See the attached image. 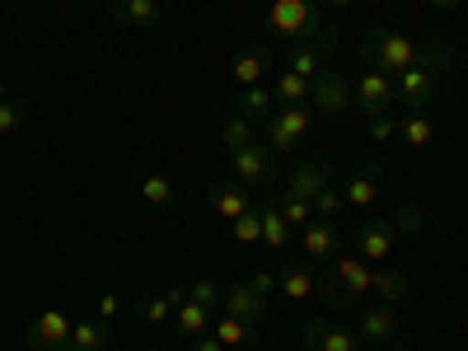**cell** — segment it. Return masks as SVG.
<instances>
[{
    "mask_svg": "<svg viewBox=\"0 0 468 351\" xmlns=\"http://www.w3.org/2000/svg\"><path fill=\"white\" fill-rule=\"evenodd\" d=\"M262 244H267L271 253L291 249V225H286V216L271 207V202H262Z\"/></svg>",
    "mask_w": 468,
    "mask_h": 351,
    "instance_id": "obj_27",
    "label": "cell"
},
{
    "mask_svg": "<svg viewBox=\"0 0 468 351\" xmlns=\"http://www.w3.org/2000/svg\"><path fill=\"white\" fill-rule=\"evenodd\" d=\"M309 207H314V216H324V220H333V216H337V211H342L346 202H342V192H337V187L328 183V187H324V192H319V197H314V202H309Z\"/></svg>",
    "mask_w": 468,
    "mask_h": 351,
    "instance_id": "obj_37",
    "label": "cell"
},
{
    "mask_svg": "<svg viewBox=\"0 0 468 351\" xmlns=\"http://www.w3.org/2000/svg\"><path fill=\"white\" fill-rule=\"evenodd\" d=\"M108 337H112V324H108V319H80V324L70 328L66 351H103Z\"/></svg>",
    "mask_w": 468,
    "mask_h": 351,
    "instance_id": "obj_24",
    "label": "cell"
},
{
    "mask_svg": "<svg viewBox=\"0 0 468 351\" xmlns=\"http://www.w3.org/2000/svg\"><path fill=\"white\" fill-rule=\"evenodd\" d=\"M436 80H441V75L412 66V70H399L394 75V94H399V103H408V112H421L426 103L436 99Z\"/></svg>",
    "mask_w": 468,
    "mask_h": 351,
    "instance_id": "obj_12",
    "label": "cell"
},
{
    "mask_svg": "<svg viewBox=\"0 0 468 351\" xmlns=\"http://www.w3.org/2000/svg\"><path fill=\"white\" fill-rule=\"evenodd\" d=\"M174 333L187 337V342H192V337H202V333H211V309L187 295V300L174 309Z\"/></svg>",
    "mask_w": 468,
    "mask_h": 351,
    "instance_id": "obj_23",
    "label": "cell"
},
{
    "mask_svg": "<svg viewBox=\"0 0 468 351\" xmlns=\"http://www.w3.org/2000/svg\"><path fill=\"white\" fill-rule=\"evenodd\" d=\"M388 220H394V229H399V234H421L426 225H431V211L417 207V202H408V207H399Z\"/></svg>",
    "mask_w": 468,
    "mask_h": 351,
    "instance_id": "obj_34",
    "label": "cell"
},
{
    "mask_svg": "<svg viewBox=\"0 0 468 351\" xmlns=\"http://www.w3.org/2000/svg\"><path fill=\"white\" fill-rule=\"evenodd\" d=\"M70 328H75V324L61 314V309H43V314L24 328V342H28V351H66Z\"/></svg>",
    "mask_w": 468,
    "mask_h": 351,
    "instance_id": "obj_9",
    "label": "cell"
},
{
    "mask_svg": "<svg viewBox=\"0 0 468 351\" xmlns=\"http://www.w3.org/2000/svg\"><path fill=\"white\" fill-rule=\"evenodd\" d=\"M267 28L286 37L291 48H304V43H333V24L324 15L319 0H271L267 10Z\"/></svg>",
    "mask_w": 468,
    "mask_h": 351,
    "instance_id": "obj_3",
    "label": "cell"
},
{
    "mask_svg": "<svg viewBox=\"0 0 468 351\" xmlns=\"http://www.w3.org/2000/svg\"><path fill=\"white\" fill-rule=\"evenodd\" d=\"M351 103H356L366 117H379V112H388L399 103V94H394V75H384V70H361V80H356V94H351Z\"/></svg>",
    "mask_w": 468,
    "mask_h": 351,
    "instance_id": "obj_7",
    "label": "cell"
},
{
    "mask_svg": "<svg viewBox=\"0 0 468 351\" xmlns=\"http://www.w3.org/2000/svg\"><path fill=\"white\" fill-rule=\"evenodd\" d=\"M24 117H28V103H19V99H5V103H0V136L19 132V127H24Z\"/></svg>",
    "mask_w": 468,
    "mask_h": 351,
    "instance_id": "obj_36",
    "label": "cell"
},
{
    "mask_svg": "<svg viewBox=\"0 0 468 351\" xmlns=\"http://www.w3.org/2000/svg\"><path fill=\"white\" fill-rule=\"evenodd\" d=\"M394 239H399V229L388 216H370L361 220L356 229H351V249H356L366 262H384L388 253H394Z\"/></svg>",
    "mask_w": 468,
    "mask_h": 351,
    "instance_id": "obj_6",
    "label": "cell"
},
{
    "mask_svg": "<svg viewBox=\"0 0 468 351\" xmlns=\"http://www.w3.org/2000/svg\"><path fill=\"white\" fill-rule=\"evenodd\" d=\"M211 333H216V342L229 351V346H249V342L258 337V324H244V319L225 314V319H216V324H211Z\"/></svg>",
    "mask_w": 468,
    "mask_h": 351,
    "instance_id": "obj_28",
    "label": "cell"
},
{
    "mask_svg": "<svg viewBox=\"0 0 468 351\" xmlns=\"http://www.w3.org/2000/svg\"><path fill=\"white\" fill-rule=\"evenodd\" d=\"M207 202H211V211H216V216H225V220L244 216V211L253 207V197L244 192V183H234V178H220V183H211Z\"/></svg>",
    "mask_w": 468,
    "mask_h": 351,
    "instance_id": "obj_16",
    "label": "cell"
},
{
    "mask_svg": "<svg viewBox=\"0 0 468 351\" xmlns=\"http://www.w3.org/2000/svg\"><path fill=\"white\" fill-rule=\"evenodd\" d=\"M370 282H375V262H366L356 249H342L337 258H333V267L319 277V300L328 304V309H356L366 295H370Z\"/></svg>",
    "mask_w": 468,
    "mask_h": 351,
    "instance_id": "obj_2",
    "label": "cell"
},
{
    "mask_svg": "<svg viewBox=\"0 0 468 351\" xmlns=\"http://www.w3.org/2000/svg\"><path fill=\"white\" fill-rule=\"evenodd\" d=\"M436 10H459V0H431Z\"/></svg>",
    "mask_w": 468,
    "mask_h": 351,
    "instance_id": "obj_44",
    "label": "cell"
},
{
    "mask_svg": "<svg viewBox=\"0 0 468 351\" xmlns=\"http://www.w3.org/2000/svg\"><path fill=\"white\" fill-rule=\"evenodd\" d=\"M328 178H333V165L328 160H300L291 169V178H286L282 192H291V197H300V202H314L319 192L328 187Z\"/></svg>",
    "mask_w": 468,
    "mask_h": 351,
    "instance_id": "obj_13",
    "label": "cell"
},
{
    "mask_svg": "<svg viewBox=\"0 0 468 351\" xmlns=\"http://www.w3.org/2000/svg\"><path fill=\"white\" fill-rule=\"evenodd\" d=\"M112 5H122V0H112Z\"/></svg>",
    "mask_w": 468,
    "mask_h": 351,
    "instance_id": "obj_46",
    "label": "cell"
},
{
    "mask_svg": "<svg viewBox=\"0 0 468 351\" xmlns=\"http://www.w3.org/2000/svg\"><path fill=\"white\" fill-rule=\"evenodd\" d=\"M319 5H324V10H346L351 0H319Z\"/></svg>",
    "mask_w": 468,
    "mask_h": 351,
    "instance_id": "obj_43",
    "label": "cell"
},
{
    "mask_svg": "<svg viewBox=\"0 0 468 351\" xmlns=\"http://www.w3.org/2000/svg\"><path fill=\"white\" fill-rule=\"evenodd\" d=\"M183 300H187V286H174V291H160V295H145V300L136 304V314H141L150 328H165Z\"/></svg>",
    "mask_w": 468,
    "mask_h": 351,
    "instance_id": "obj_19",
    "label": "cell"
},
{
    "mask_svg": "<svg viewBox=\"0 0 468 351\" xmlns=\"http://www.w3.org/2000/svg\"><path fill=\"white\" fill-rule=\"evenodd\" d=\"M370 295H379V304H403L412 295V277H408L403 267H375Z\"/></svg>",
    "mask_w": 468,
    "mask_h": 351,
    "instance_id": "obj_18",
    "label": "cell"
},
{
    "mask_svg": "<svg viewBox=\"0 0 468 351\" xmlns=\"http://www.w3.org/2000/svg\"><path fill=\"white\" fill-rule=\"evenodd\" d=\"M229 229H234V244H262V207H249L244 216H234L229 220Z\"/></svg>",
    "mask_w": 468,
    "mask_h": 351,
    "instance_id": "obj_32",
    "label": "cell"
},
{
    "mask_svg": "<svg viewBox=\"0 0 468 351\" xmlns=\"http://www.w3.org/2000/svg\"><path fill=\"white\" fill-rule=\"evenodd\" d=\"M277 291L286 295V300H309L319 291V277H314V262H309L304 253L300 258H291L282 271H277Z\"/></svg>",
    "mask_w": 468,
    "mask_h": 351,
    "instance_id": "obj_14",
    "label": "cell"
},
{
    "mask_svg": "<svg viewBox=\"0 0 468 351\" xmlns=\"http://www.w3.org/2000/svg\"><path fill=\"white\" fill-rule=\"evenodd\" d=\"M342 202H346V207H356V211H370V207L379 202V169H375V165H361L356 174L346 178Z\"/></svg>",
    "mask_w": 468,
    "mask_h": 351,
    "instance_id": "obj_17",
    "label": "cell"
},
{
    "mask_svg": "<svg viewBox=\"0 0 468 351\" xmlns=\"http://www.w3.org/2000/svg\"><path fill=\"white\" fill-rule=\"evenodd\" d=\"M309 122H314V108L304 103H277V112L267 117V145L271 150H295L304 136H309Z\"/></svg>",
    "mask_w": 468,
    "mask_h": 351,
    "instance_id": "obj_5",
    "label": "cell"
},
{
    "mask_svg": "<svg viewBox=\"0 0 468 351\" xmlns=\"http://www.w3.org/2000/svg\"><path fill=\"white\" fill-rule=\"evenodd\" d=\"M220 309H225V314H234V319H244V324H262L267 319V295H258L249 282H234L225 291Z\"/></svg>",
    "mask_w": 468,
    "mask_h": 351,
    "instance_id": "obj_15",
    "label": "cell"
},
{
    "mask_svg": "<svg viewBox=\"0 0 468 351\" xmlns=\"http://www.w3.org/2000/svg\"><path fill=\"white\" fill-rule=\"evenodd\" d=\"M399 314L388 304H375V309H366L361 314V342H394L399 337Z\"/></svg>",
    "mask_w": 468,
    "mask_h": 351,
    "instance_id": "obj_22",
    "label": "cell"
},
{
    "mask_svg": "<svg viewBox=\"0 0 468 351\" xmlns=\"http://www.w3.org/2000/svg\"><path fill=\"white\" fill-rule=\"evenodd\" d=\"M234 165V178H239L244 187H271L282 174H277V150H271L267 141H249L244 150L229 154Z\"/></svg>",
    "mask_w": 468,
    "mask_h": 351,
    "instance_id": "obj_4",
    "label": "cell"
},
{
    "mask_svg": "<svg viewBox=\"0 0 468 351\" xmlns=\"http://www.w3.org/2000/svg\"><path fill=\"white\" fill-rule=\"evenodd\" d=\"M249 141H253V117H244L239 108H234L220 122V145H225V154H234V150H244Z\"/></svg>",
    "mask_w": 468,
    "mask_h": 351,
    "instance_id": "obj_29",
    "label": "cell"
},
{
    "mask_svg": "<svg viewBox=\"0 0 468 351\" xmlns=\"http://www.w3.org/2000/svg\"><path fill=\"white\" fill-rule=\"evenodd\" d=\"M271 207H277V211L286 216V225H291V229H304L309 220H314V207L300 202V197H291V192H277V197H271Z\"/></svg>",
    "mask_w": 468,
    "mask_h": 351,
    "instance_id": "obj_33",
    "label": "cell"
},
{
    "mask_svg": "<svg viewBox=\"0 0 468 351\" xmlns=\"http://www.w3.org/2000/svg\"><path fill=\"white\" fill-rule=\"evenodd\" d=\"M249 286H253L258 295H271V291H277V271H253Z\"/></svg>",
    "mask_w": 468,
    "mask_h": 351,
    "instance_id": "obj_40",
    "label": "cell"
},
{
    "mask_svg": "<svg viewBox=\"0 0 468 351\" xmlns=\"http://www.w3.org/2000/svg\"><path fill=\"white\" fill-rule=\"evenodd\" d=\"M141 197H145L150 207H169V202H174V178H169V174L141 178Z\"/></svg>",
    "mask_w": 468,
    "mask_h": 351,
    "instance_id": "obj_35",
    "label": "cell"
},
{
    "mask_svg": "<svg viewBox=\"0 0 468 351\" xmlns=\"http://www.w3.org/2000/svg\"><path fill=\"white\" fill-rule=\"evenodd\" d=\"M160 19H165L160 0H122V5H112V24H127V28H154Z\"/></svg>",
    "mask_w": 468,
    "mask_h": 351,
    "instance_id": "obj_21",
    "label": "cell"
},
{
    "mask_svg": "<svg viewBox=\"0 0 468 351\" xmlns=\"http://www.w3.org/2000/svg\"><path fill=\"white\" fill-rule=\"evenodd\" d=\"M5 99H10V85H5V80H0V103H5Z\"/></svg>",
    "mask_w": 468,
    "mask_h": 351,
    "instance_id": "obj_45",
    "label": "cell"
},
{
    "mask_svg": "<svg viewBox=\"0 0 468 351\" xmlns=\"http://www.w3.org/2000/svg\"><path fill=\"white\" fill-rule=\"evenodd\" d=\"M192 351H225V346L216 342V333H202V337H192Z\"/></svg>",
    "mask_w": 468,
    "mask_h": 351,
    "instance_id": "obj_41",
    "label": "cell"
},
{
    "mask_svg": "<svg viewBox=\"0 0 468 351\" xmlns=\"http://www.w3.org/2000/svg\"><path fill=\"white\" fill-rule=\"evenodd\" d=\"M399 136V122L388 112H379V117H370V141H394Z\"/></svg>",
    "mask_w": 468,
    "mask_h": 351,
    "instance_id": "obj_39",
    "label": "cell"
},
{
    "mask_svg": "<svg viewBox=\"0 0 468 351\" xmlns=\"http://www.w3.org/2000/svg\"><path fill=\"white\" fill-rule=\"evenodd\" d=\"M300 253H304L309 262H333V258L342 253V229H337L333 220L314 216V220L300 229Z\"/></svg>",
    "mask_w": 468,
    "mask_h": 351,
    "instance_id": "obj_10",
    "label": "cell"
},
{
    "mask_svg": "<svg viewBox=\"0 0 468 351\" xmlns=\"http://www.w3.org/2000/svg\"><path fill=\"white\" fill-rule=\"evenodd\" d=\"M271 94H277V103H309V80L295 70H277L271 75Z\"/></svg>",
    "mask_w": 468,
    "mask_h": 351,
    "instance_id": "obj_30",
    "label": "cell"
},
{
    "mask_svg": "<svg viewBox=\"0 0 468 351\" xmlns=\"http://www.w3.org/2000/svg\"><path fill=\"white\" fill-rule=\"evenodd\" d=\"M271 66V52L267 48H244L239 57H234V70H229V80L234 90H249V85H262V75Z\"/></svg>",
    "mask_w": 468,
    "mask_h": 351,
    "instance_id": "obj_20",
    "label": "cell"
},
{
    "mask_svg": "<svg viewBox=\"0 0 468 351\" xmlns=\"http://www.w3.org/2000/svg\"><path fill=\"white\" fill-rule=\"evenodd\" d=\"M309 103H314V112H324V117L346 112V103H351V85H346V75H342V70H324L319 80L309 85Z\"/></svg>",
    "mask_w": 468,
    "mask_h": 351,
    "instance_id": "obj_11",
    "label": "cell"
},
{
    "mask_svg": "<svg viewBox=\"0 0 468 351\" xmlns=\"http://www.w3.org/2000/svg\"><path fill=\"white\" fill-rule=\"evenodd\" d=\"M234 108H239L244 117H253V122H258V117L267 122V117L277 112V94H271V85H249V90H239Z\"/></svg>",
    "mask_w": 468,
    "mask_h": 351,
    "instance_id": "obj_26",
    "label": "cell"
},
{
    "mask_svg": "<svg viewBox=\"0 0 468 351\" xmlns=\"http://www.w3.org/2000/svg\"><path fill=\"white\" fill-rule=\"evenodd\" d=\"M112 314H117V295L103 291V300H99V319H112Z\"/></svg>",
    "mask_w": 468,
    "mask_h": 351,
    "instance_id": "obj_42",
    "label": "cell"
},
{
    "mask_svg": "<svg viewBox=\"0 0 468 351\" xmlns=\"http://www.w3.org/2000/svg\"><path fill=\"white\" fill-rule=\"evenodd\" d=\"M300 346L304 351H356L361 337L351 333L346 324H333V319H309L300 324Z\"/></svg>",
    "mask_w": 468,
    "mask_h": 351,
    "instance_id": "obj_8",
    "label": "cell"
},
{
    "mask_svg": "<svg viewBox=\"0 0 468 351\" xmlns=\"http://www.w3.org/2000/svg\"><path fill=\"white\" fill-rule=\"evenodd\" d=\"M328 48L333 43H304V48H291V61H286V70H295V75H304L309 85L324 75V57H328Z\"/></svg>",
    "mask_w": 468,
    "mask_h": 351,
    "instance_id": "obj_25",
    "label": "cell"
},
{
    "mask_svg": "<svg viewBox=\"0 0 468 351\" xmlns=\"http://www.w3.org/2000/svg\"><path fill=\"white\" fill-rule=\"evenodd\" d=\"M399 351H408V346H399Z\"/></svg>",
    "mask_w": 468,
    "mask_h": 351,
    "instance_id": "obj_47",
    "label": "cell"
},
{
    "mask_svg": "<svg viewBox=\"0 0 468 351\" xmlns=\"http://www.w3.org/2000/svg\"><path fill=\"white\" fill-rule=\"evenodd\" d=\"M361 57H366V66H375L384 75H399L412 66L431 70V75H450L459 66V52L450 43H417L403 28H370L361 37Z\"/></svg>",
    "mask_w": 468,
    "mask_h": 351,
    "instance_id": "obj_1",
    "label": "cell"
},
{
    "mask_svg": "<svg viewBox=\"0 0 468 351\" xmlns=\"http://www.w3.org/2000/svg\"><path fill=\"white\" fill-rule=\"evenodd\" d=\"M187 295L197 300V304H207V309H220V300H225V291H220L216 282H197V286H187Z\"/></svg>",
    "mask_w": 468,
    "mask_h": 351,
    "instance_id": "obj_38",
    "label": "cell"
},
{
    "mask_svg": "<svg viewBox=\"0 0 468 351\" xmlns=\"http://www.w3.org/2000/svg\"><path fill=\"white\" fill-rule=\"evenodd\" d=\"M399 136L421 150V145H431L436 127H431V117H426V112H403V117H399Z\"/></svg>",
    "mask_w": 468,
    "mask_h": 351,
    "instance_id": "obj_31",
    "label": "cell"
}]
</instances>
